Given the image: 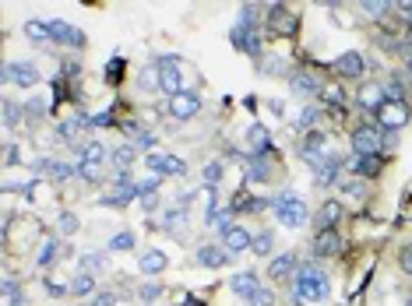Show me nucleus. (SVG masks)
<instances>
[{"label": "nucleus", "mask_w": 412, "mask_h": 306, "mask_svg": "<svg viewBox=\"0 0 412 306\" xmlns=\"http://www.w3.org/2000/svg\"><path fill=\"white\" fill-rule=\"evenodd\" d=\"M293 299H296V306H303V302H324L328 299V292H331V285H328V278H324V271L321 267H314V264H300L296 267V281H293Z\"/></svg>", "instance_id": "obj_1"}, {"label": "nucleus", "mask_w": 412, "mask_h": 306, "mask_svg": "<svg viewBox=\"0 0 412 306\" xmlns=\"http://www.w3.org/2000/svg\"><path fill=\"white\" fill-rule=\"evenodd\" d=\"M258 8H240V22L233 29V46L240 53H251V57H261V36H258Z\"/></svg>", "instance_id": "obj_2"}, {"label": "nucleus", "mask_w": 412, "mask_h": 306, "mask_svg": "<svg viewBox=\"0 0 412 306\" xmlns=\"http://www.w3.org/2000/svg\"><path fill=\"white\" fill-rule=\"evenodd\" d=\"M272 211H275L279 225H286V229H300L307 222V201L296 197V194H289V190L272 201Z\"/></svg>", "instance_id": "obj_3"}, {"label": "nucleus", "mask_w": 412, "mask_h": 306, "mask_svg": "<svg viewBox=\"0 0 412 306\" xmlns=\"http://www.w3.org/2000/svg\"><path fill=\"white\" fill-rule=\"evenodd\" d=\"M352 152L356 159H370V155H384V138L377 127H356L352 131Z\"/></svg>", "instance_id": "obj_4"}, {"label": "nucleus", "mask_w": 412, "mask_h": 306, "mask_svg": "<svg viewBox=\"0 0 412 306\" xmlns=\"http://www.w3.org/2000/svg\"><path fill=\"white\" fill-rule=\"evenodd\" d=\"M324 148H328V138H324L321 131H310V134L303 138V148H300V159H303V162H307L310 169H321V166H324V162L331 159V155H328Z\"/></svg>", "instance_id": "obj_5"}, {"label": "nucleus", "mask_w": 412, "mask_h": 306, "mask_svg": "<svg viewBox=\"0 0 412 306\" xmlns=\"http://www.w3.org/2000/svg\"><path fill=\"white\" fill-rule=\"evenodd\" d=\"M4 81H11L18 88H32V85H39V67L32 60H11L4 67Z\"/></svg>", "instance_id": "obj_6"}, {"label": "nucleus", "mask_w": 412, "mask_h": 306, "mask_svg": "<svg viewBox=\"0 0 412 306\" xmlns=\"http://www.w3.org/2000/svg\"><path fill=\"white\" fill-rule=\"evenodd\" d=\"M159 88H162L169 99L183 92V88H180V57H162V60H159Z\"/></svg>", "instance_id": "obj_7"}, {"label": "nucleus", "mask_w": 412, "mask_h": 306, "mask_svg": "<svg viewBox=\"0 0 412 306\" xmlns=\"http://www.w3.org/2000/svg\"><path fill=\"white\" fill-rule=\"evenodd\" d=\"M296 25H300V18H296L293 8H282V4L268 8V29H272V32H279V36H296Z\"/></svg>", "instance_id": "obj_8"}, {"label": "nucleus", "mask_w": 412, "mask_h": 306, "mask_svg": "<svg viewBox=\"0 0 412 306\" xmlns=\"http://www.w3.org/2000/svg\"><path fill=\"white\" fill-rule=\"evenodd\" d=\"M201 109V99H197V92L194 88H183L180 95H173L169 99V113H173V120H194V113Z\"/></svg>", "instance_id": "obj_9"}, {"label": "nucleus", "mask_w": 412, "mask_h": 306, "mask_svg": "<svg viewBox=\"0 0 412 306\" xmlns=\"http://www.w3.org/2000/svg\"><path fill=\"white\" fill-rule=\"evenodd\" d=\"M377 124L387 127V131L405 127V124H408V106H405V102H384V106L377 109Z\"/></svg>", "instance_id": "obj_10"}, {"label": "nucleus", "mask_w": 412, "mask_h": 306, "mask_svg": "<svg viewBox=\"0 0 412 306\" xmlns=\"http://www.w3.org/2000/svg\"><path fill=\"white\" fill-rule=\"evenodd\" d=\"M148 169L152 173H166V176H183L187 173V166H183V159H176V155H162V152H148Z\"/></svg>", "instance_id": "obj_11"}, {"label": "nucleus", "mask_w": 412, "mask_h": 306, "mask_svg": "<svg viewBox=\"0 0 412 306\" xmlns=\"http://www.w3.org/2000/svg\"><path fill=\"white\" fill-rule=\"evenodd\" d=\"M50 36H53V43L71 46V50H81L85 46V32L74 29V25H67V22H50Z\"/></svg>", "instance_id": "obj_12"}, {"label": "nucleus", "mask_w": 412, "mask_h": 306, "mask_svg": "<svg viewBox=\"0 0 412 306\" xmlns=\"http://www.w3.org/2000/svg\"><path fill=\"white\" fill-rule=\"evenodd\" d=\"M335 74L338 78H363V71H366V60H363V53H356V50H349V53H342V57H335Z\"/></svg>", "instance_id": "obj_13"}, {"label": "nucleus", "mask_w": 412, "mask_h": 306, "mask_svg": "<svg viewBox=\"0 0 412 306\" xmlns=\"http://www.w3.org/2000/svg\"><path fill=\"white\" fill-rule=\"evenodd\" d=\"M134 197H138V183H131V176L124 173V176L117 180V190L106 194L102 204H106V208H120V204H127V201H134Z\"/></svg>", "instance_id": "obj_14"}, {"label": "nucleus", "mask_w": 412, "mask_h": 306, "mask_svg": "<svg viewBox=\"0 0 412 306\" xmlns=\"http://www.w3.org/2000/svg\"><path fill=\"white\" fill-rule=\"evenodd\" d=\"M222 243H226V250H230V253H244V250H251V246H254V236H251L244 225H230V229L222 232Z\"/></svg>", "instance_id": "obj_15"}, {"label": "nucleus", "mask_w": 412, "mask_h": 306, "mask_svg": "<svg viewBox=\"0 0 412 306\" xmlns=\"http://www.w3.org/2000/svg\"><path fill=\"white\" fill-rule=\"evenodd\" d=\"M230 288H233L240 299H247V302H251V299L258 295V288H261V285H258V274H254V271H237V274L230 278Z\"/></svg>", "instance_id": "obj_16"}, {"label": "nucleus", "mask_w": 412, "mask_h": 306, "mask_svg": "<svg viewBox=\"0 0 412 306\" xmlns=\"http://www.w3.org/2000/svg\"><path fill=\"white\" fill-rule=\"evenodd\" d=\"M289 85H293V92H296V95H303V99H307V95L324 92V85H321L310 71H293V74H289Z\"/></svg>", "instance_id": "obj_17"}, {"label": "nucleus", "mask_w": 412, "mask_h": 306, "mask_svg": "<svg viewBox=\"0 0 412 306\" xmlns=\"http://www.w3.org/2000/svg\"><path fill=\"white\" fill-rule=\"evenodd\" d=\"M194 260L201 264V267H222V264H230V250H222V246H197V253H194Z\"/></svg>", "instance_id": "obj_18"}, {"label": "nucleus", "mask_w": 412, "mask_h": 306, "mask_svg": "<svg viewBox=\"0 0 412 306\" xmlns=\"http://www.w3.org/2000/svg\"><path fill=\"white\" fill-rule=\"evenodd\" d=\"M338 246H342L338 229H321V232L314 236V253H317V257H335Z\"/></svg>", "instance_id": "obj_19"}, {"label": "nucleus", "mask_w": 412, "mask_h": 306, "mask_svg": "<svg viewBox=\"0 0 412 306\" xmlns=\"http://www.w3.org/2000/svg\"><path fill=\"white\" fill-rule=\"evenodd\" d=\"M268 274H272L275 281H282V278L296 274V253H279V257L268 264Z\"/></svg>", "instance_id": "obj_20"}, {"label": "nucleus", "mask_w": 412, "mask_h": 306, "mask_svg": "<svg viewBox=\"0 0 412 306\" xmlns=\"http://www.w3.org/2000/svg\"><path fill=\"white\" fill-rule=\"evenodd\" d=\"M314 183H317L321 190H328L331 183H338V159H335V155H331L321 169H314Z\"/></svg>", "instance_id": "obj_21"}, {"label": "nucleus", "mask_w": 412, "mask_h": 306, "mask_svg": "<svg viewBox=\"0 0 412 306\" xmlns=\"http://www.w3.org/2000/svg\"><path fill=\"white\" fill-rule=\"evenodd\" d=\"M166 264H169V257H166L162 250H148V253L138 260V267H141L145 274H162V271H166Z\"/></svg>", "instance_id": "obj_22"}, {"label": "nucleus", "mask_w": 412, "mask_h": 306, "mask_svg": "<svg viewBox=\"0 0 412 306\" xmlns=\"http://www.w3.org/2000/svg\"><path fill=\"white\" fill-rule=\"evenodd\" d=\"M352 173L359 180H373L380 173V155H370V159H352Z\"/></svg>", "instance_id": "obj_23"}, {"label": "nucleus", "mask_w": 412, "mask_h": 306, "mask_svg": "<svg viewBox=\"0 0 412 306\" xmlns=\"http://www.w3.org/2000/svg\"><path fill=\"white\" fill-rule=\"evenodd\" d=\"M338 218H342V204L338 201H328L317 215V229H338Z\"/></svg>", "instance_id": "obj_24"}, {"label": "nucleus", "mask_w": 412, "mask_h": 306, "mask_svg": "<svg viewBox=\"0 0 412 306\" xmlns=\"http://www.w3.org/2000/svg\"><path fill=\"white\" fill-rule=\"evenodd\" d=\"M384 102H387V99H380V88H377V85L359 88V106H363V109H373V113H377Z\"/></svg>", "instance_id": "obj_25"}, {"label": "nucleus", "mask_w": 412, "mask_h": 306, "mask_svg": "<svg viewBox=\"0 0 412 306\" xmlns=\"http://www.w3.org/2000/svg\"><path fill=\"white\" fill-rule=\"evenodd\" d=\"M268 159H258V155H251L247 159V180H254V183H265L268 180Z\"/></svg>", "instance_id": "obj_26"}, {"label": "nucleus", "mask_w": 412, "mask_h": 306, "mask_svg": "<svg viewBox=\"0 0 412 306\" xmlns=\"http://www.w3.org/2000/svg\"><path fill=\"white\" fill-rule=\"evenodd\" d=\"M85 127H92V120H67V124H60V127H57V134H60L64 141H78Z\"/></svg>", "instance_id": "obj_27"}, {"label": "nucleus", "mask_w": 412, "mask_h": 306, "mask_svg": "<svg viewBox=\"0 0 412 306\" xmlns=\"http://www.w3.org/2000/svg\"><path fill=\"white\" fill-rule=\"evenodd\" d=\"M25 36H29L32 43H50V39H53L46 22H29V25H25Z\"/></svg>", "instance_id": "obj_28"}, {"label": "nucleus", "mask_w": 412, "mask_h": 306, "mask_svg": "<svg viewBox=\"0 0 412 306\" xmlns=\"http://www.w3.org/2000/svg\"><path fill=\"white\" fill-rule=\"evenodd\" d=\"M201 176H204V187H208V190H215V187L222 183V162H208Z\"/></svg>", "instance_id": "obj_29"}, {"label": "nucleus", "mask_w": 412, "mask_h": 306, "mask_svg": "<svg viewBox=\"0 0 412 306\" xmlns=\"http://www.w3.org/2000/svg\"><path fill=\"white\" fill-rule=\"evenodd\" d=\"M109 162H113L117 169H127V166L134 162V145H120V148L109 155Z\"/></svg>", "instance_id": "obj_30"}, {"label": "nucleus", "mask_w": 412, "mask_h": 306, "mask_svg": "<svg viewBox=\"0 0 412 306\" xmlns=\"http://www.w3.org/2000/svg\"><path fill=\"white\" fill-rule=\"evenodd\" d=\"M92 288H95V278H92L88 271H81V274L71 281V292H74V295H92Z\"/></svg>", "instance_id": "obj_31"}, {"label": "nucleus", "mask_w": 412, "mask_h": 306, "mask_svg": "<svg viewBox=\"0 0 412 306\" xmlns=\"http://www.w3.org/2000/svg\"><path fill=\"white\" fill-rule=\"evenodd\" d=\"M81 162H106V148H102L99 141H88V145L81 148Z\"/></svg>", "instance_id": "obj_32"}, {"label": "nucleus", "mask_w": 412, "mask_h": 306, "mask_svg": "<svg viewBox=\"0 0 412 306\" xmlns=\"http://www.w3.org/2000/svg\"><path fill=\"white\" fill-rule=\"evenodd\" d=\"M78 173H81L85 183H99V180H102V162H81Z\"/></svg>", "instance_id": "obj_33"}, {"label": "nucleus", "mask_w": 412, "mask_h": 306, "mask_svg": "<svg viewBox=\"0 0 412 306\" xmlns=\"http://www.w3.org/2000/svg\"><path fill=\"white\" fill-rule=\"evenodd\" d=\"M272 246H275L272 232H254V246H251V250H254L258 257H268V253H272Z\"/></svg>", "instance_id": "obj_34"}, {"label": "nucleus", "mask_w": 412, "mask_h": 306, "mask_svg": "<svg viewBox=\"0 0 412 306\" xmlns=\"http://www.w3.org/2000/svg\"><path fill=\"white\" fill-rule=\"evenodd\" d=\"M183 218H187L183 208H166V218H162V222H166V229L176 232V229H183Z\"/></svg>", "instance_id": "obj_35"}, {"label": "nucleus", "mask_w": 412, "mask_h": 306, "mask_svg": "<svg viewBox=\"0 0 412 306\" xmlns=\"http://www.w3.org/2000/svg\"><path fill=\"white\" fill-rule=\"evenodd\" d=\"M57 253H60V243H57V239H46V246H43V253H39V267H50V264L57 260Z\"/></svg>", "instance_id": "obj_36"}, {"label": "nucleus", "mask_w": 412, "mask_h": 306, "mask_svg": "<svg viewBox=\"0 0 412 306\" xmlns=\"http://www.w3.org/2000/svg\"><path fill=\"white\" fill-rule=\"evenodd\" d=\"M134 232H120V236H113L109 239V250H134Z\"/></svg>", "instance_id": "obj_37"}, {"label": "nucleus", "mask_w": 412, "mask_h": 306, "mask_svg": "<svg viewBox=\"0 0 412 306\" xmlns=\"http://www.w3.org/2000/svg\"><path fill=\"white\" fill-rule=\"evenodd\" d=\"M384 11H391V4H384V0H370V4H363L366 18H384Z\"/></svg>", "instance_id": "obj_38"}, {"label": "nucleus", "mask_w": 412, "mask_h": 306, "mask_svg": "<svg viewBox=\"0 0 412 306\" xmlns=\"http://www.w3.org/2000/svg\"><path fill=\"white\" fill-rule=\"evenodd\" d=\"M120 78H124V60H120V57H113V60L106 64V81H113V85H117Z\"/></svg>", "instance_id": "obj_39"}, {"label": "nucleus", "mask_w": 412, "mask_h": 306, "mask_svg": "<svg viewBox=\"0 0 412 306\" xmlns=\"http://www.w3.org/2000/svg\"><path fill=\"white\" fill-rule=\"evenodd\" d=\"M321 95H324V102H328V106H342V99H345V92H342L338 85H324V92H321Z\"/></svg>", "instance_id": "obj_40"}, {"label": "nucleus", "mask_w": 412, "mask_h": 306, "mask_svg": "<svg viewBox=\"0 0 412 306\" xmlns=\"http://www.w3.org/2000/svg\"><path fill=\"white\" fill-rule=\"evenodd\" d=\"M314 124H317V109H303V113L296 117V127H300V131H307V134L314 131Z\"/></svg>", "instance_id": "obj_41"}, {"label": "nucleus", "mask_w": 412, "mask_h": 306, "mask_svg": "<svg viewBox=\"0 0 412 306\" xmlns=\"http://www.w3.org/2000/svg\"><path fill=\"white\" fill-rule=\"evenodd\" d=\"M18 117H22V109H18V102H11V99H4V124H8V127H15V124H18Z\"/></svg>", "instance_id": "obj_42"}, {"label": "nucleus", "mask_w": 412, "mask_h": 306, "mask_svg": "<svg viewBox=\"0 0 412 306\" xmlns=\"http://www.w3.org/2000/svg\"><path fill=\"white\" fill-rule=\"evenodd\" d=\"M50 176H53V180H71V176H74V169H71V166H64V162H50Z\"/></svg>", "instance_id": "obj_43"}, {"label": "nucleus", "mask_w": 412, "mask_h": 306, "mask_svg": "<svg viewBox=\"0 0 412 306\" xmlns=\"http://www.w3.org/2000/svg\"><path fill=\"white\" fill-rule=\"evenodd\" d=\"M159 295H162V288H159L155 281H152V285H145V288H138V299H141V302H155Z\"/></svg>", "instance_id": "obj_44"}, {"label": "nucleus", "mask_w": 412, "mask_h": 306, "mask_svg": "<svg viewBox=\"0 0 412 306\" xmlns=\"http://www.w3.org/2000/svg\"><path fill=\"white\" fill-rule=\"evenodd\" d=\"M251 306H275V292L272 288H258V295L251 299Z\"/></svg>", "instance_id": "obj_45"}, {"label": "nucleus", "mask_w": 412, "mask_h": 306, "mask_svg": "<svg viewBox=\"0 0 412 306\" xmlns=\"http://www.w3.org/2000/svg\"><path fill=\"white\" fill-rule=\"evenodd\" d=\"M81 264H85V271L92 274L95 267H102V257H99V253H85V257H81Z\"/></svg>", "instance_id": "obj_46"}, {"label": "nucleus", "mask_w": 412, "mask_h": 306, "mask_svg": "<svg viewBox=\"0 0 412 306\" xmlns=\"http://www.w3.org/2000/svg\"><path fill=\"white\" fill-rule=\"evenodd\" d=\"M345 194H352V197H359V194H363V180H359V176H352V180H345Z\"/></svg>", "instance_id": "obj_47"}, {"label": "nucleus", "mask_w": 412, "mask_h": 306, "mask_svg": "<svg viewBox=\"0 0 412 306\" xmlns=\"http://www.w3.org/2000/svg\"><path fill=\"white\" fill-rule=\"evenodd\" d=\"M398 264H401V267H405V271L412 274V243H408V246H405V250L398 253Z\"/></svg>", "instance_id": "obj_48"}, {"label": "nucleus", "mask_w": 412, "mask_h": 306, "mask_svg": "<svg viewBox=\"0 0 412 306\" xmlns=\"http://www.w3.org/2000/svg\"><path fill=\"white\" fill-rule=\"evenodd\" d=\"M74 225H78V218H74L71 211H64V215H60V229H64V232H74Z\"/></svg>", "instance_id": "obj_49"}, {"label": "nucleus", "mask_w": 412, "mask_h": 306, "mask_svg": "<svg viewBox=\"0 0 412 306\" xmlns=\"http://www.w3.org/2000/svg\"><path fill=\"white\" fill-rule=\"evenodd\" d=\"M46 292H50V295H67V292H71V288H67V285H60V281H53V278H50V281H46Z\"/></svg>", "instance_id": "obj_50"}, {"label": "nucleus", "mask_w": 412, "mask_h": 306, "mask_svg": "<svg viewBox=\"0 0 412 306\" xmlns=\"http://www.w3.org/2000/svg\"><path fill=\"white\" fill-rule=\"evenodd\" d=\"M134 141H138V148H152V145H155V134H148V131H141V134H138Z\"/></svg>", "instance_id": "obj_51"}, {"label": "nucleus", "mask_w": 412, "mask_h": 306, "mask_svg": "<svg viewBox=\"0 0 412 306\" xmlns=\"http://www.w3.org/2000/svg\"><path fill=\"white\" fill-rule=\"evenodd\" d=\"M95 306H117V295H113V292H102V295L95 299Z\"/></svg>", "instance_id": "obj_52"}, {"label": "nucleus", "mask_w": 412, "mask_h": 306, "mask_svg": "<svg viewBox=\"0 0 412 306\" xmlns=\"http://www.w3.org/2000/svg\"><path fill=\"white\" fill-rule=\"evenodd\" d=\"M4 162H8V166H15V162H18V148H15V145H8V155H4Z\"/></svg>", "instance_id": "obj_53"}, {"label": "nucleus", "mask_w": 412, "mask_h": 306, "mask_svg": "<svg viewBox=\"0 0 412 306\" xmlns=\"http://www.w3.org/2000/svg\"><path fill=\"white\" fill-rule=\"evenodd\" d=\"M398 11H401V18H405V22H412V4H401Z\"/></svg>", "instance_id": "obj_54"}, {"label": "nucleus", "mask_w": 412, "mask_h": 306, "mask_svg": "<svg viewBox=\"0 0 412 306\" xmlns=\"http://www.w3.org/2000/svg\"><path fill=\"white\" fill-rule=\"evenodd\" d=\"M405 67H408V74H412V57H408V64H405Z\"/></svg>", "instance_id": "obj_55"}, {"label": "nucleus", "mask_w": 412, "mask_h": 306, "mask_svg": "<svg viewBox=\"0 0 412 306\" xmlns=\"http://www.w3.org/2000/svg\"><path fill=\"white\" fill-rule=\"evenodd\" d=\"M405 306H412V295H408V302H405Z\"/></svg>", "instance_id": "obj_56"}]
</instances>
